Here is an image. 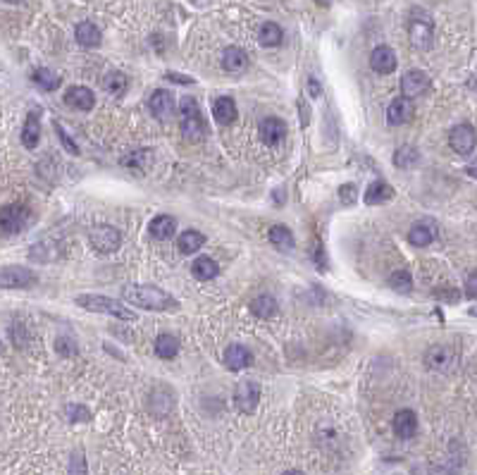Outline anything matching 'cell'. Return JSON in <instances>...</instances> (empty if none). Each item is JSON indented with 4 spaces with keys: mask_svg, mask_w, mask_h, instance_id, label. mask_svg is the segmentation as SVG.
<instances>
[{
    "mask_svg": "<svg viewBox=\"0 0 477 475\" xmlns=\"http://www.w3.org/2000/svg\"><path fill=\"white\" fill-rule=\"evenodd\" d=\"M29 208L17 206V203H8V206L0 208V229H3L5 236L19 234L29 222Z\"/></svg>",
    "mask_w": 477,
    "mask_h": 475,
    "instance_id": "8992f818",
    "label": "cell"
},
{
    "mask_svg": "<svg viewBox=\"0 0 477 475\" xmlns=\"http://www.w3.org/2000/svg\"><path fill=\"white\" fill-rule=\"evenodd\" d=\"M191 275H194L196 280H201V282L215 280V277L220 275V266H217L213 258L199 256V258H196V261H194V266H191Z\"/></svg>",
    "mask_w": 477,
    "mask_h": 475,
    "instance_id": "7402d4cb",
    "label": "cell"
},
{
    "mask_svg": "<svg viewBox=\"0 0 477 475\" xmlns=\"http://www.w3.org/2000/svg\"><path fill=\"white\" fill-rule=\"evenodd\" d=\"M246 65H248L246 51L236 48V46H229V48L224 51V56H222V67H224V70H227L229 74H241L243 70H246Z\"/></svg>",
    "mask_w": 477,
    "mask_h": 475,
    "instance_id": "44dd1931",
    "label": "cell"
},
{
    "mask_svg": "<svg viewBox=\"0 0 477 475\" xmlns=\"http://www.w3.org/2000/svg\"><path fill=\"white\" fill-rule=\"evenodd\" d=\"M370 67H372V72H377V74H392L397 70V56H394V51L389 46H377V48L372 51Z\"/></svg>",
    "mask_w": 477,
    "mask_h": 475,
    "instance_id": "5bb4252c",
    "label": "cell"
},
{
    "mask_svg": "<svg viewBox=\"0 0 477 475\" xmlns=\"http://www.w3.org/2000/svg\"><path fill=\"white\" fill-rule=\"evenodd\" d=\"M470 315H477V306H475V308H470Z\"/></svg>",
    "mask_w": 477,
    "mask_h": 475,
    "instance_id": "c3c4849f",
    "label": "cell"
},
{
    "mask_svg": "<svg viewBox=\"0 0 477 475\" xmlns=\"http://www.w3.org/2000/svg\"><path fill=\"white\" fill-rule=\"evenodd\" d=\"M339 199H342L344 206H351V203H356V187L353 184H344L342 189H339Z\"/></svg>",
    "mask_w": 477,
    "mask_h": 475,
    "instance_id": "ab89813d",
    "label": "cell"
},
{
    "mask_svg": "<svg viewBox=\"0 0 477 475\" xmlns=\"http://www.w3.org/2000/svg\"><path fill=\"white\" fill-rule=\"evenodd\" d=\"M275 310H277V301H275V296H270V294H261L251 301V313L256 318H270V315H275Z\"/></svg>",
    "mask_w": 477,
    "mask_h": 475,
    "instance_id": "4dcf8cb0",
    "label": "cell"
},
{
    "mask_svg": "<svg viewBox=\"0 0 477 475\" xmlns=\"http://www.w3.org/2000/svg\"><path fill=\"white\" fill-rule=\"evenodd\" d=\"M141 160H146V151H136V153H132V158H125V165H127V167L139 165Z\"/></svg>",
    "mask_w": 477,
    "mask_h": 475,
    "instance_id": "b9f144b4",
    "label": "cell"
},
{
    "mask_svg": "<svg viewBox=\"0 0 477 475\" xmlns=\"http://www.w3.org/2000/svg\"><path fill=\"white\" fill-rule=\"evenodd\" d=\"M466 172H468L473 179H477V165H470V167H466Z\"/></svg>",
    "mask_w": 477,
    "mask_h": 475,
    "instance_id": "bcb514c9",
    "label": "cell"
},
{
    "mask_svg": "<svg viewBox=\"0 0 477 475\" xmlns=\"http://www.w3.org/2000/svg\"><path fill=\"white\" fill-rule=\"evenodd\" d=\"M418 160H420V153H418V148H413V146H401V148H397V153H394V165L401 169H411Z\"/></svg>",
    "mask_w": 477,
    "mask_h": 475,
    "instance_id": "836d02e7",
    "label": "cell"
},
{
    "mask_svg": "<svg viewBox=\"0 0 477 475\" xmlns=\"http://www.w3.org/2000/svg\"><path fill=\"white\" fill-rule=\"evenodd\" d=\"M466 294L470 298H477V270H473V273L468 275V280H466Z\"/></svg>",
    "mask_w": 477,
    "mask_h": 475,
    "instance_id": "60d3db41",
    "label": "cell"
},
{
    "mask_svg": "<svg viewBox=\"0 0 477 475\" xmlns=\"http://www.w3.org/2000/svg\"><path fill=\"white\" fill-rule=\"evenodd\" d=\"M298 110H301V127H308V122H310V110H308V105L303 103V98H301V103H298Z\"/></svg>",
    "mask_w": 477,
    "mask_h": 475,
    "instance_id": "7bdbcfd3",
    "label": "cell"
},
{
    "mask_svg": "<svg viewBox=\"0 0 477 475\" xmlns=\"http://www.w3.org/2000/svg\"><path fill=\"white\" fill-rule=\"evenodd\" d=\"M449 146L458 155H470L477 146V134L470 125H456L449 132Z\"/></svg>",
    "mask_w": 477,
    "mask_h": 475,
    "instance_id": "ba28073f",
    "label": "cell"
},
{
    "mask_svg": "<svg viewBox=\"0 0 477 475\" xmlns=\"http://www.w3.org/2000/svg\"><path fill=\"white\" fill-rule=\"evenodd\" d=\"M155 354H158L160 358H165V361L174 358L177 354H179V339H177L174 335H160L158 339H155Z\"/></svg>",
    "mask_w": 477,
    "mask_h": 475,
    "instance_id": "f1b7e54d",
    "label": "cell"
},
{
    "mask_svg": "<svg viewBox=\"0 0 477 475\" xmlns=\"http://www.w3.org/2000/svg\"><path fill=\"white\" fill-rule=\"evenodd\" d=\"M127 86H129V79H127L122 72H108V74H105V79H103V89H105L108 93H110V96H115V98L125 96Z\"/></svg>",
    "mask_w": 477,
    "mask_h": 475,
    "instance_id": "f546056e",
    "label": "cell"
},
{
    "mask_svg": "<svg viewBox=\"0 0 477 475\" xmlns=\"http://www.w3.org/2000/svg\"><path fill=\"white\" fill-rule=\"evenodd\" d=\"M203 244H206V236H203L199 229H187V232H182L179 239H177V249H179L182 254H196Z\"/></svg>",
    "mask_w": 477,
    "mask_h": 475,
    "instance_id": "83f0119b",
    "label": "cell"
},
{
    "mask_svg": "<svg viewBox=\"0 0 477 475\" xmlns=\"http://www.w3.org/2000/svg\"><path fill=\"white\" fill-rule=\"evenodd\" d=\"M5 3H12V5H15V3H22V0H5Z\"/></svg>",
    "mask_w": 477,
    "mask_h": 475,
    "instance_id": "681fc988",
    "label": "cell"
},
{
    "mask_svg": "<svg viewBox=\"0 0 477 475\" xmlns=\"http://www.w3.org/2000/svg\"><path fill=\"white\" fill-rule=\"evenodd\" d=\"M125 301H129L136 308L143 310H177L179 301L174 296H169L167 291H162L151 284H132L125 289Z\"/></svg>",
    "mask_w": 477,
    "mask_h": 475,
    "instance_id": "6da1fadb",
    "label": "cell"
},
{
    "mask_svg": "<svg viewBox=\"0 0 477 475\" xmlns=\"http://www.w3.org/2000/svg\"><path fill=\"white\" fill-rule=\"evenodd\" d=\"M415 118V105L411 98L401 96V98H394L389 108H387V120H389V125H408Z\"/></svg>",
    "mask_w": 477,
    "mask_h": 475,
    "instance_id": "7c38bea8",
    "label": "cell"
},
{
    "mask_svg": "<svg viewBox=\"0 0 477 475\" xmlns=\"http://www.w3.org/2000/svg\"><path fill=\"white\" fill-rule=\"evenodd\" d=\"M425 365L434 372H451L458 365V351L449 344H434L427 349Z\"/></svg>",
    "mask_w": 477,
    "mask_h": 475,
    "instance_id": "5b68a950",
    "label": "cell"
},
{
    "mask_svg": "<svg viewBox=\"0 0 477 475\" xmlns=\"http://www.w3.org/2000/svg\"><path fill=\"white\" fill-rule=\"evenodd\" d=\"M65 103L74 108V110H91L93 103H95V96L91 89H86V86H72V89H67L65 93Z\"/></svg>",
    "mask_w": 477,
    "mask_h": 475,
    "instance_id": "9a60e30c",
    "label": "cell"
},
{
    "mask_svg": "<svg viewBox=\"0 0 477 475\" xmlns=\"http://www.w3.org/2000/svg\"><path fill=\"white\" fill-rule=\"evenodd\" d=\"M77 303L81 308L91 310V313H105V315H115L120 318V320H127L132 323L136 320L134 310L132 308H125L120 301H115V298H108V296H98V294H81L77 296Z\"/></svg>",
    "mask_w": 477,
    "mask_h": 475,
    "instance_id": "3957f363",
    "label": "cell"
},
{
    "mask_svg": "<svg viewBox=\"0 0 477 475\" xmlns=\"http://www.w3.org/2000/svg\"><path fill=\"white\" fill-rule=\"evenodd\" d=\"M67 418H70V423H88L91 420V411L81 404H70L67 406Z\"/></svg>",
    "mask_w": 477,
    "mask_h": 475,
    "instance_id": "d590c367",
    "label": "cell"
},
{
    "mask_svg": "<svg viewBox=\"0 0 477 475\" xmlns=\"http://www.w3.org/2000/svg\"><path fill=\"white\" fill-rule=\"evenodd\" d=\"M261 137L268 146H277L286 137V125L279 118H265L261 122Z\"/></svg>",
    "mask_w": 477,
    "mask_h": 475,
    "instance_id": "ac0fdd59",
    "label": "cell"
},
{
    "mask_svg": "<svg viewBox=\"0 0 477 475\" xmlns=\"http://www.w3.org/2000/svg\"><path fill=\"white\" fill-rule=\"evenodd\" d=\"M434 236H437V227H434L429 220H422V222H415V225L411 227V232H408V241L418 249H425L434 241Z\"/></svg>",
    "mask_w": 477,
    "mask_h": 475,
    "instance_id": "e0dca14e",
    "label": "cell"
},
{
    "mask_svg": "<svg viewBox=\"0 0 477 475\" xmlns=\"http://www.w3.org/2000/svg\"><path fill=\"white\" fill-rule=\"evenodd\" d=\"M31 79H33V84H36L38 89H43V91H56L60 86V77L56 72L46 70V67H38V70L31 74Z\"/></svg>",
    "mask_w": 477,
    "mask_h": 475,
    "instance_id": "d6a6232c",
    "label": "cell"
},
{
    "mask_svg": "<svg viewBox=\"0 0 477 475\" xmlns=\"http://www.w3.org/2000/svg\"><path fill=\"white\" fill-rule=\"evenodd\" d=\"M33 282H36V275H33L31 270L19 268V266L3 268V275H0L3 289H26V287H31Z\"/></svg>",
    "mask_w": 477,
    "mask_h": 475,
    "instance_id": "30bf717a",
    "label": "cell"
},
{
    "mask_svg": "<svg viewBox=\"0 0 477 475\" xmlns=\"http://www.w3.org/2000/svg\"><path fill=\"white\" fill-rule=\"evenodd\" d=\"M70 475H88L86 459H84V451L81 449H77L70 456Z\"/></svg>",
    "mask_w": 477,
    "mask_h": 475,
    "instance_id": "74e56055",
    "label": "cell"
},
{
    "mask_svg": "<svg viewBox=\"0 0 477 475\" xmlns=\"http://www.w3.org/2000/svg\"><path fill=\"white\" fill-rule=\"evenodd\" d=\"M179 113H182V120H179V132L182 137L191 141V144H199L208 137V127L206 122H203V115H201V108H199V100L196 98H182L179 103Z\"/></svg>",
    "mask_w": 477,
    "mask_h": 475,
    "instance_id": "7a4b0ae2",
    "label": "cell"
},
{
    "mask_svg": "<svg viewBox=\"0 0 477 475\" xmlns=\"http://www.w3.org/2000/svg\"><path fill=\"white\" fill-rule=\"evenodd\" d=\"M429 89V77L422 70H411L404 74V79H401V91H404L406 98H418L422 93H427Z\"/></svg>",
    "mask_w": 477,
    "mask_h": 475,
    "instance_id": "8fae6325",
    "label": "cell"
},
{
    "mask_svg": "<svg viewBox=\"0 0 477 475\" xmlns=\"http://www.w3.org/2000/svg\"><path fill=\"white\" fill-rule=\"evenodd\" d=\"M56 351L60 356H67V358H72V356H77V342H74L72 337H58L56 339Z\"/></svg>",
    "mask_w": 477,
    "mask_h": 475,
    "instance_id": "8d00e7d4",
    "label": "cell"
},
{
    "mask_svg": "<svg viewBox=\"0 0 477 475\" xmlns=\"http://www.w3.org/2000/svg\"><path fill=\"white\" fill-rule=\"evenodd\" d=\"M258 38H261V43L265 46V48H275V46L282 43L284 33L282 29H279V24L275 22H265L261 26V33H258Z\"/></svg>",
    "mask_w": 477,
    "mask_h": 475,
    "instance_id": "1f68e13d",
    "label": "cell"
},
{
    "mask_svg": "<svg viewBox=\"0 0 477 475\" xmlns=\"http://www.w3.org/2000/svg\"><path fill=\"white\" fill-rule=\"evenodd\" d=\"M258 402H261V387L253 380H246V382H238L234 390V404L241 413H253Z\"/></svg>",
    "mask_w": 477,
    "mask_h": 475,
    "instance_id": "9c48e42d",
    "label": "cell"
},
{
    "mask_svg": "<svg viewBox=\"0 0 477 475\" xmlns=\"http://www.w3.org/2000/svg\"><path fill=\"white\" fill-rule=\"evenodd\" d=\"M394 430H397V435L401 439L415 437V432H418V418H415V413L411 409L399 411L397 416H394Z\"/></svg>",
    "mask_w": 477,
    "mask_h": 475,
    "instance_id": "ffe728a7",
    "label": "cell"
},
{
    "mask_svg": "<svg viewBox=\"0 0 477 475\" xmlns=\"http://www.w3.org/2000/svg\"><path fill=\"white\" fill-rule=\"evenodd\" d=\"M392 199H394V189L387 184V182H382V179L372 182V184L367 187V192H365V203H367V206H379V203H387Z\"/></svg>",
    "mask_w": 477,
    "mask_h": 475,
    "instance_id": "603a6c76",
    "label": "cell"
},
{
    "mask_svg": "<svg viewBox=\"0 0 477 475\" xmlns=\"http://www.w3.org/2000/svg\"><path fill=\"white\" fill-rule=\"evenodd\" d=\"M88 241H91L93 251H98V254H112V251L120 249L122 244V234L117 232L115 227L110 225H98L91 229V234H88Z\"/></svg>",
    "mask_w": 477,
    "mask_h": 475,
    "instance_id": "52a82bcc",
    "label": "cell"
},
{
    "mask_svg": "<svg viewBox=\"0 0 477 475\" xmlns=\"http://www.w3.org/2000/svg\"><path fill=\"white\" fill-rule=\"evenodd\" d=\"M74 33H77V41L81 46H84V48H98L100 38H103V36H100V29L93 22H81Z\"/></svg>",
    "mask_w": 477,
    "mask_h": 475,
    "instance_id": "484cf974",
    "label": "cell"
},
{
    "mask_svg": "<svg viewBox=\"0 0 477 475\" xmlns=\"http://www.w3.org/2000/svg\"><path fill=\"white\" fill-rule=\"evenodd\" d=\"M253 363V354L241 347V344H231V347H227V351H224V365H227L229 370H243L248 368V365Z\"/></svg>",
    "mask_w": 477,
    "mask_h": 475,
    "instance_id": "2e32d148",
    "label": "cell"
},
{
    "mask_svg": "<svg viewBox=\"0 0 477 475\" xmlns=\"http://www.w3.org/2000/svg\"><path fill=\"white\" fill-rule=\"evenodd\" d=\"M408 36H411L413 48L429 51L434 41V22L425 10H413L408 19Z\"/></svg>",
    "mask_w": 477,
    "mask_h": 475,
    "instance_id": "277c9868",
    "label": "cell"
},
{
    "mask_svg": "<svg viewBox=\"0 0 477 475\" xmlns=\"http://www.w3.org/2000/svg\"><path fill=\"white\" fill-rule=\"evenodd\" d=\"M41 110H31L29 115H26L24 120V127H22V144L24 148H29V151H33L41 139Z\"/></svg>",
    "mask_w": 477,
    "mask_h": 475,
    "instance_id": "d6986e66",
    "label": "cell"
},
{
    "mask_svg": "<svg viewBox=\"0 0 477 475\" xmlns=\"http://www.w3.org/2000/svg\"><path fill=\"white\" fill-rule=\"evenodd\" d=\"M213 115L215 120L220 122V125H231V122L236 120V103L234 98L229 96H220L213 103Z\"/></svg>",
    "mask_w": 477,
    "mask_h": 475,
    "instance_id": "cb8c5ba5",
    "label": "cell"
},
{
    "mask_svg": "<svg viewBox=\"0 0 477 475\" xmlns=\"http://www.w3.org/2000/svg\"><path fill=\"white\" fill-rule=\"evenodd\" d=\"M167 79L179 81V84H194V79L191 77H182V74H177V72H167Z\"/></svg>",
    "mask_w": 477,
    "mask_h": 475,
    "instance_id": "ee69618b",
    "label": "cell"
},
{
    "mask_svg": "<svg viewBox=\"0 0 477 475\" xmlns=\"http://www.w3.org/2000/svg\"><path fill=\"white\" fill-rule=\"evenodd\" d=\"M308 89H310V96H320V84H318V79H308Z\"/></svg>",
    "mask_w": 477,
    "mask_h": 475,
    "instance_id": "f6af8a7d",
    "label": "cell"
},
{
    "mask_svg": "<svg viewBox=\"0 0 477 475\" xmlns=\"http://www.w3.org/2000/svg\"><path fill=\"white\" fill-rule=\"evenodd\" d=\"M282 475H303L301 471H286V473H282Z\"/></svg>",
    "mask_w": 477,
    "mask_h": 475,
    "instance_id": "7dc6e473",
    "label": "cell"
},
{
    "mask_svg": "<svg viewBox=\"0 0 477 475\" xmlns=\"http://www.w3.org/2000/svg\"><path fill=\"white\" fill-rule=\"evenodd\" d=\"M148 108H151L153 118H158L160 122L167 120L169 115L174 113V96L165 89H158L151 93V98H148Z\"/></svg>",
    "mask_w": 477,
    "mask_h": 475,
    "instance_id": "4fadbf2b",
    "label": "cell"
},
{
    "mask_svg": "<svg viewBox=\"0 0 477 475\" xmlns=\"http://www.w3.org/2000/svg\"><path fill=\"white\" fill-rule=\"evenodd\" d=\"M268 239H270V244L275 249H279V251H291L296 246V241H294V234L289 232V227H284V225H275L268 232Z\"/></svg>",
    "mask_w": 477,
    "mask_h": 475,
    "instance_id": "4316f807",
    "label": "cell"
},
{
    "mask_svg": "<svg viewBox=\"0 0 477 475\" xmlns=\"http://www.w3.org/2000/svg\"><path fill=\"white\" fill-rule=\"evenodd\" d=\"M389 287L401 291V294H408V291L413 289V277H411V273H408L406 268L394 270L392 277H389Z\"/></svg>",
    "mask_w": 477,
    "mask_h": 475,
    "instance_id": "e575fe53",
    "label": "cell"
},
{
    "mask_svg": "<svg viewBox=\"0 0 477 475\" xmlns=\"http://www.w3.org/2000/svg\"><path fill=\"white\" fill-rule=\"evenodd\" d=\"M56 129H58V137H60V141H63L65 151H67V153H72V155H79V146L70 139V134L65 132V127L60 125V122H56Z\"/></svg>",
    "mask_w": 477,
    "mask_h": 475,
    "instance_id": "f35d334b",
    "label": "cell"
},
{
    "mask_svg": "<svg viewBox=\"0 0 477 475\" xmlns=\"http://www.w3.org/2000/svg\"><path fill=\"white\" fill-rule=\"evenodd\" d=\"M177 229V220L169 218V215H158V218L151 220V225H148V232H151L153 239H169V236L174 234Z\"/></svg>",
    "mask_w": 477,
    "mask_h": 475,
    "instance_id": "d4e9b609",
    "label": "cell"
}]
</instances>
